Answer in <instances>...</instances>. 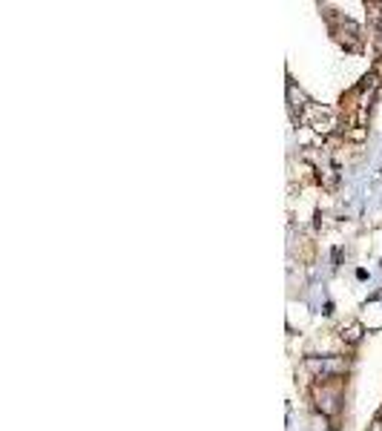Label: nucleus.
<instances>
[{
  "mask_svg": "<svg viewBox=\"0 0 382 431\" xmlns=\"http://www.w3.org/2000/svg\"><path fill=\"white\" fill-rule=\"evenodd\" d=\"M368 18L374 21L377 29H382V6L379 3H368Z\"/></svg>",
  "mask_w": 382,
  "mask_h": 431,
  "instance_id": "nucleus-7",
  "label": "nucleus"
},
{
  "mask_svg": "<svg viewBox=\"0 0 382 431\" xmlns=\"http://www.w3.org/2000/svg\"><path fill=\"white\" fill-rule=\"evenodd\" d=\"M342 339H345L348 345H357L359 339H362V325L359 322H351L348 328H342Z\"/></svg>",
  "mask_w": 382,
  "mask_h": 431,
  "instance_id": "nucleus-5",
  "label": "nucleus"
},
{
  "mask_svg": "<svg viewBox=\"0 0 382 431\" xmlns=\"http://www.w3.org/2000/svg\"><path fill=\"white\" fill-rule=\"evenodd\" d=\"M288 98H290V110H293V112H305L307 107H311V101H307V95L302 93V89L293 86V84H288Z\"/></svg>",
  "mask_w": 382,
  "mask_h": 431,
  "instance_id": "nucleus-4",
  "label": "nucleus"
},
{
  "mask_svg": "<svg viewBox=\"0 0 382 431\" xmlns=\"http://www.w3.org/2000/svg\"><path fill=\"white\" fill-rule=\"evenodd\" d=\"M365 136H368V130H365L362 124H357V127H351V130L345 132V138H348V141H357V144H359V141H365Z\"/></svg>",
  "mask_w": 382,
  "mask_h": 431,
  "instance_id": "nucleus-6",
  "label": "nucleus"
},
{
  "mask_svg": "<svg viewBox=\"0 0 382 431\" xmlns=\"http://www.w3.org/2000/svg\"><path fill=\"white\" fill-rule=\"evenodd\" d=\"M314 403L325 417H333L342 408V389L336 382H322L314 389Z\"/></svg>",
  "mask_w": 382,
  "mask_h": 431,
  "instance_id": "nucleus-2",
  "label": "nucleus"
},
{
  "mask_svg": "<svg viewBox=\"0 0 382 431\" xmlns=\"http://www.w3.org/2000/svg\"><path fill=\"white\" fill-rule=\"evenodd\" d=\"M305 371H311L314 380L331 382V380H336L340 374H345V371H348V360H345V356H307Z\"/></svg>",
  "mask_w": 382,
  "mask_h": 431,
  "instance_id": "nucleus-1",
  "label": "nucleus"
},
{
  "mask_svg": "<svg viewBox=\"0 0 382 431\" xmlns=\"http://www.w3.org/2000/svg\"><path fill=\"white\" fill-rule=\"evenodd\" d=\"M371 431H382V420H379V423H374V426H371Z\"/></svg>",
  "mask_w": 382,
  "mask_h": 431,
  "instance_id": "nucleus-8",
  "label": "nucleus"
},
{
  "mask_svg": "<svg viewBox=\"0 0 382 431\" xmlns=\"http://www.w3.org/2000/svg\"><path fill=\"white\" fill-rule=\"evenodd\" d=\"M302 118L307 121V127H311L314 132H319V136H328V132L336 127V121H333V110H328V107H319V103H311L305 112H302Z\"/></svg>",
  "mask_w": 382,
  "mask_h": 431,
  "instance_id": "nucleus-3",
  "label": "nucleus"
}]
</instances>
